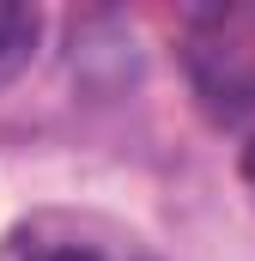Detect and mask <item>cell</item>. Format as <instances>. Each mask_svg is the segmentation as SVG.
Instances as JSON below:
<instances>
[{
	"label": "cell",
	"instance_id": "1",
	"mask_svg": "<svg viewBox=\"0 0 255 261\" xmlns=\"http://www.w3.org/2000/svg\"><path fill=\"white\" fill-rule=\"evenodd\" d=\"M0 261H158V249L110 213L37 206L0 237Z\"/></svg>",
	"mask_w": 255,
	"mask_h": 261
},
{
	"label": "cell",
	"instance_id": "3",
	"mask_svg": "<svg viewBox=\"0 0 255 261\" xmlns=\"http://www.w3.org/2000/svg\"><path fill=\"white\" fill-rule=\"evenodd\" d=\"M37 37H43V18L31 12V6H12V0H0V85H12L31 55H37Z\"/></svg>",
	"mask_w": 255,
	"mask_h": 261
},
{
	"label": "cell",
	"instance_id": "4",
	"mask_svg": "<svg viewBox=\"0 0 255 261\" xmlns=\"http://www.w3.org/2000/svg\"><path fill=\"white\" fill-rule=\"evenodd\" d=\"M243 182H249V189H255V140H249V146H243Z\"/></svg>",
	"mask_w": 255,
	"mask_h": 261
},
{
	"label": "cell",
	"instance_id": "2",
	"mask_svg": "<svg viewBox=\"0 0 255 261\" xmlns=\"http://www.w3.org/2000/svg\"><path fill=\"white\" fill-rule=\"evenodd\" d=\"M189 73L213 110L225 116L255 110V6H219L194 18Z\"/></svg>",
	"mask_w": 255,
	"mask_h": 261
}]
</instances>
